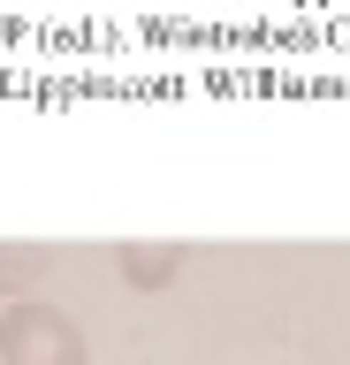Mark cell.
<instances>
[{"mask_svg":"<svg viewBox=\"0 0 350 365\" xmlns=\"http://www.w3.org/2000/svg\"><path fill=\"white\" fill-rule=\"evenodd\" d=\"M8 365H76V335L53 312H8Z\"/></svg>","mask_w":350,"mask_h":365,"instance_id":"6da1fadb","label":"cell"}]
</instances>
